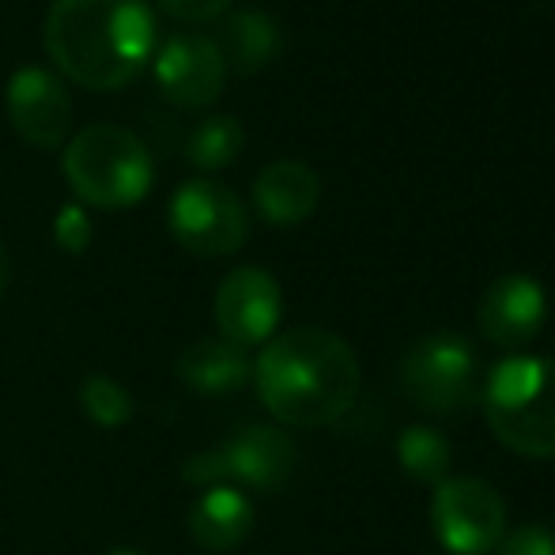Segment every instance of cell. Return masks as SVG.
Wrapping results in <instances>:
<instances>
[{"label": "cell", "instance_id": "1", "mask_svg": "<svg viewBox=\"0 0 555 555\" xmlns=\"http://www.w3.org/2000/svg\"><path fill=\"white\" fill-rule=\"evenodd\" d=\"M264 409L287 427L340 424L359 401V359L348 340L302 325L272 336L254 363Z\"/></svg>", "mask_w": 555, "mask_h": 555}, {"label": "cell", "instance_id": "2", "mask_svg": "<svg viewBox=\"0 0 555 555\" xmlns=\"http://www.w3.org/2000/svg\"><path fill=\"white\" fill-rule=\"evenodd\" d=\"M42 38L73 83L114 91L152 57L155 12L147 0H53Z\"/></svg>", "mask_w": 555, "mask_h": 555}, {"label": "cell", "instance_id": "3", "mask_svg": "<svg viewBox=\"0 0 555 555\" xmlns=\"http://www.w3.org/2000/svg\"><path fill=\"white\" fill-rule=\"evenodd\" d=\"M483 416L506 450L533 461L555 457V359L511 356L491 366Z\"/></svg>", "mask_w": 555, "mask_h": 555}, {"label": "cell", "instance_id": "4", "mask_svg": "<svg viewBox=\"0 0 555 555\" xmlns=\"http://www.w3.org/2000/svg\"><path fill=\"white\" fill-rule=\"evenodd\" d=\"M65 178L83 205L129 208L147 197L155 182V163L147 144L132 129L95 121L65 144Z\"/></svg>", "mask_w": 555, "mask_h": 555}, {"label": "cell", "instance_id": "5", "mask_svg": "<svg viewBox=\"0 0 555 555\" xmlns=\"http://www.w3.org/2000/svg\"><path fill=\"white\" fill-rule=\"evenodd\" d=\"M299 450L292 435L272 424H249L223 439L212 450L193 453L182 465V476L197 488H254V491H280L295 476Z\"/></svg>", "mask_w": 555, "mask_h": 555}, {"label": "cell", "instance_id": "6", "mask_svg": "<svg viewBox=\"0 0 555 555\" xmlns=\"http://www.w3.org/2000/svg\"><path fill=\"white\" fill-rule=\"evenodd\" d=\"M401 393L431 416H461L476 404V351L453 330L427 333L401 359Z\"/></svg>", "mask_w": 555, "mask_h": 555}, {"label": "cell", "instance_id": "7", "mask_svg": "<svg viewBox=\"0 0 555 555\" xmlns=\"http://www.w3.org/2000/svg\"><path fill=\"white\" fill-rule=\"evenodd\" d=\"M167 223L178 246L201 257L234 254L249 234V216L242 197L216 178H185L170 197Z\"/></svg>", "mask_w": 555, "mask_h": 555}, {"label": "cell", "instance_id": "8", "mask_svg": "<svg viewBox=\"0 0 555 555\" xmlns=\"http://www.w3.org/2000/svg\"><path fill=\"white\" fill-rule=\"evenodd\" d=\"M431 533L453 555H491L506 537V503L488 480L457 476L431 495Z\"/></svg>", "mask_w": 555, "mask_h": 555}, {"label": "cell", "instance_id": "9", "mask_svg": "<svg viewBox=\"0 0 555 555\" xmlns=\"http://www.w3.org/2000/svg\"><path fill=\"white\" fill-rule=\"evenodd\" d=\"M280 318H284V295L269 269L242 264L227 272L223 284L216 287V325L223 340L238 348L272 340Z\"/></svg>", "mask_w": 555, "mask_h": 555}, {"label": "cell", "instance_id": "10", "mask_svg": "<svg viewBox=\"0 0 555 555\" xmlns=\"http://www.w3.org/2000/svg\"><path fill=\"white\" fill-rule=\"evenodd\" d=\"M4 106L27 144L57 147L73 125V95L65 80L42 65H20L8 76Z\"/></svg>", "mask_w": 555, "mask_h": 555}, {"label": "cell", "instance_id": "11", "mask_svg": "<svg viewBox=\"0 0 555 555\" xmlns=\"http://www.w3.org/2000/svg\"><path fill=\"white\" fill-rule=\"evenodd\" d=\"M155 83L178 106H212L223 95L227 61L208 35H170L155 50Z\"/></svg>", "mask_w": 555, "mask_h": 555}, {"label": "cell", "instance_id": "12", "mask_svg": "<svg viewBox=\"0 0 555 555\" xmlns=\"http://www.w3.org/2000/svg\"><path fill=\"white\" fill-rule=\"evenodd\" d=\"M476 318H480V333L491 344L518 348V344L533 340L548 322V292H544V284L537 276L506 272V276L488 284Z\"/></svg>", "mask_w": 555, "mask_h": 555}, {"label": "cell", "instance_id": "13", "mask_svg": "<svg viewBox=\"0 0 555 555\" xmlns=\"http://www.w3.org/2000/svg\"><path fill=\"white\" fill-rule=\"evenodd\" d=\"M322 201V178L302 159H276L254 178V205L269 223H302Z\"/></svg>", "mask_w": 555, "mask_h": 555}, {"label": "cell", "instance_id": "14", "mask_svg": "<svg viewBox=\"0 0 555 555\" xmlns=\"http://www.w3.org/2000/svg\"><path fill=\"white\" fill-rule=\"evenodd\" d=\"M185 529L201 548L231 552L254 533V503L242 488L216 483L193 499L190 514H185Z\"/></svg>", "mask_w": 555, "mask_h": 555}, {"label": "cell", "instance_id": "15", "mask_svg": "<svg viewBox=\"0 0 555 555\" xmlns=\"http://www.w3.org/2000/svg\"><path fill=\"white\" fill-rule=\"evenodd\" d=\"M212 42L220 46L227 68L254 73V68H264L280 57L284 30H280L276 15H269L264 8H238V12L220 15V35Z\"/></svg>", "mask_w": 555, "mask_h": 555}, {"label": "cell", "instance_id": "16", "mask_svg": "<svg viewBox=\"0 0 555 555\" xmlns=\"http://www.w3.org/2000/svg\"><path fill=\"white\" fill-rule=\"evenodd\" d=\"M178 378L185 382L190 389L208 397H223L242 389L249 378H254V363H249L246 348L231 340H197L178 356L175 363Z\"/></svg>", "mask_w": 555, "mask_h": 555}, {"label": "cell", "instance_id": "17", "mask_svg": "<svg viewBox=\"0 0 555 555\" xmlns=\"http://www.w3.org/2000/svg\"><path fill=\"white\" fill-rule=\"evenodd\" d=\"M246 144V125L234 114H208L185 132V159L201 170H220L238 159Z\"/></svg>", "mask_w": 555, "mask_h": 555}, {"label": "cell", "instance_id": "18", "mask_svg": "<svg viewBox=\"0 0 555 555\" xmlns=\"http://www.w3.org/2000/svg\"><path fill=\"white\" fill-rule=\"evenodd\" d=\"M450 457H453L450 442H446L435 427L412 424V427H404L401 439H397V461H401L404 476H412V480H420V483H435V488H439L453 465Z\"/></svg>", "mask_w": 555, "mask_h": 555}, {"label": "cell", "instance_id": "19", "mask_svg": "<svg viewBox=\"0 0 555 555\" xmlns=\"http://www.w3.org/2000/svg\"><path fill=\"white\" fill-rule=\"evenodd\" d=\"M80 409L91 424L117 431V427H125L132 420V397L111 374H88L80 386Z\"/></svg>", "mask_w": 555, "mask_h": 555}, {"label": "cell", "instance_id": "20", "mask_svg": "<svg viewBox=\"0 0 555 555\" xmlns=\"http://www.w3.org/2000/svg\"><path fill=\"white\" fill-rule=\"evenodd\" d=\"M53 234L65 254H83L91 242V216L83 205H61L57 220H53Z\"/></svg>", "mask_w": 555, "mask_h": 555}, {"label": "cell", "instance_id": "21", "mask_svg": "<svg viewBox=\"0 0 555 555\" xmlns=\"http://www.w3.org/2000/svg\"><path fill=\"white\" fill-rule=\"evenodd\" d=\"M495 555H555V529L548 526H521L499 541Z\"/></svg>", "mask_w": 555, "mask_h": 555}, {"label": "cell", "instance_id": "22", "mask_svg": "<svg viewBox=\"0 0 555 555\" xmlns=\"http://www.w3.org/2000/svg\"><path fill=\"white\" fill-rule=\"evenodd\" d=\"M234 0H159V8L175 20L185 23H208V20H220V15L231 8Z\"/></svg>", "mask_w": 555, "mask_h": 555}, {"label": "cell", "instance_id": "23", "mask_svg": "<svg viewBox=\"0 0 555 555\" xmlns=\"http://www.w3.org/2000/svg\"><path fill=\"white\" fill-rule=\"evenodd\" d=\"M8 280H12V257H8V249L0 246V295L8 292Z\"/></svg>", "mask_w": 555, "mask_h": 555}, {"label": "cell", "instance_id": "24", "mask_svg": "<svg viewBox=\"0 0 555 555\" xmlns=\"http://www.w3.org/2000/svg\"><path fill=\"white\" fill-rule=\"evenodd\" d=\"M106 555H144V552H140V548H111Z\"/></svg>", "mask_w": 555, "mask_h": 555}]
</instances>
